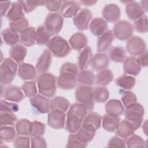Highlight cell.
<instances>
[{
  "mask_svg": "<svg viewBox=\"0 0 148 148\" xmlns=\"http://www.w3.org/2000/svg\"><path fill=\"white\" fill-rule=\"evenodd\" d=\"M78 73L79 68L75 64L65 62L61 66L60 75L57 78V87L65 90L73 89L76 86Z\"/></svg>",
  "mask_w": 148,
  "mask_h": 148,
  "instance_id": "6da1fadb",
  "label": "cell"
},
{
  "mask_svg": "<svg viewBox=\"0 0 148 148\" xmlns=\"http://www.w3.org/2000/svg\"><path fill=\"white\" fill-rule=\"evenodd\" d=\"M87 111L83 105L79 103H73L69 107L65 122V128L68 132L75 133L80 129Z\"/></svg>",
  "mask_w": 148,
  "mask_h": 148,
  "instance_id": "7a4b0ae2",
  "label": "cell"
},
{
  "mask_svg": "<svg viewBox=\"0 0 148 148\" xmlns=\"http://www.w3.org/2000/svg\"><path fill=\"white\" fill-rule=\"evenodd\" d=\"M96 132L90 131L82 127L75 133H71L66 145L67 148H84L95 136Z\"/></svg>",
  "mask_w": 148,
  "mask_h": 148,
  "instance_id": "3957f363",
  "label": "cell"
},
{
  "mask_svg": "<svg viewBox=\"0 0 148 148\" xmlns=\"http://www.w3.org/2000/svg\"><path fill=\"white\" fill-rule=\"evenodd\" d=\"M39 92L48 98L53 97L57 91V78L51 73L40 74L37 79Z\"/></svg>",
  "mask_w": 148,
  "mask_h": 148,
  "instance_id": "277c9868",
  "label": "cell"
},
{
  "mask_svg": "<svg viewBox=\"0 0 148 148\" xmlns=\"http://www.w3.org/2000/svg\"><path fill=\"white\" fill-rule=\"evenodd\" d=\"M47 48L54 56L58 58L66 57L71 51L68 42L58 35H55L50 39Z\"/></svg>",
  "mask_w": 148,
  "mask_h": 148,
  "instance_id": "5b68a950",
  "label": "cell"
},
{
  "mask_svg": "<svg viewBox=\"0 0 148 148\" xmlns=\"http://www.w3.org/2000/svg\"><path fill=\"white\" fill-rule=\"evenodd\" d=\"M93 90L91 86L80 85L75 90L76 100L79 103L83 105L88 111H92L94 108Z\"/></svg>",
  "mask_w": 148,
  "mask_h": 148,
  "instance_id": "8992f818",
  "label": "cell"
},
{
  "mask_svg": "<svg viewBox=\"0 0 148 148\" xmlns=\"http://www.w3.org/2000/svg\"><path fill=\"white\" fill-rule=\"evenodd\" d=\"M18 71L17 63L10 58H6L1 65L0 81L1 84L8 85L15 78Z\"/></svg>",
  "mask_w": 148,
  "mask_h": 148,
  "instance_id": "52a82bcc",
  "label": "cell"
},
{
  "mask_svg": "<svg viewBox=\"0 0 148 148\" xmlns=\"http://www.w3.org/2000/svg\"><path fill=\"white\" fill-rule=\"evenodd\" d=\"M124 112L125 120L132 125L135 130L141 126L143 121L145 109L140 103L136 102L134 105L125 108Z\"/></svg>",
  "mask_w": 148,
  "mask_h": 148,
  "instance_id": "ba28073f",
  "label": "cell"
},
{
  "mask_svg": "<svg viewBox=\"0 0 148 148\" xmlns=\"http://www.w3.org/2000/svg\"><path fill=\"white\" fill-rule=\"evenodd\" d=\"M113 34L120 40H128L132 35L134 29L132 24L127 20H121L113 26Z\"/></svg>",
  "mask_w": 148,
  "mask_h": 148,
  "instance_id": "9c48e42d",
  "label": "cell"
},
{
  "mask_svg": "<svg viewBox=\"0 0 148 148\" xmlns=\"http://www.w3.org/2000/svg\"><path fill=\"white\" fill-rule=\"evenodd\" d=\"M63 17L57 13H50L46 17L44 26L47 31L52 35L58 34L63 26Z\"/></svg>",
  "mask_w": 148,
  "mask_h": 148,
  "instance_id": "30bf717a",
  "label": "cell"
},
{
  "mask_svg": "<svg viewBox=\"0 0 148 148\" xmlns=\"http://www.w3.org/2000/svg\"><path fill=\"white\" fill-rule=\"evenodd\" d=\"M126 50L132 56H139L147 51L146 43L142 38L133 36L127 42Z\"/></svg>",
  "mask_w": 148,
  "mask_h": 148,
  "instance_id": "8fae6325",
  "label": "cell"
},
{
  "mask_svg": "<svg viewBox=\"0 0 148 148\" xmlns=\"http://www.w3.org/2000/svg\"><path fill=\"white\" fill-rule=\"evenodd\" d=\"M92 17L90 10L84 8L82 9L73 18V23L77 29L80 31L86 30Z\"/></svg>",
  "mask_w": 148,
  "mask_h": 148,
  "instance_id": "7c38bea8",
  "label": "cell"
},
{
  "mask_svg": "<svg viewBox=\"0 0 148 148\" xmlns=\"http://www.w3.org/2000/svg\"><path fill=\"white\" fill-rule=\"evenodd\" d=\"M66 122V114L59 110H50L48 114V125L54 129H61L64 127Z\"/></svg>",
  "mask_w": 148,
  "mask_h": 148,
  "instance_id": "4fadbf2b",
  "label": "cell"
},
{
  "mask_svg": "<svg viewBox=\"0 0 148 148\" xmlns=\"http://www.w3.org/2000/svg\"><path fill=\"white\" fill-rule=\"evenodd\" d=\"M102 117L98 113L91 112L87 114L84 117L82 127L89 131L96 132L101 125Z\"/></svg>",
  "mask_w": 148,
  "mask_h": 148,
  "instance_id": "5bb4252c",
  "label": "cell"
},
{
  "mask_svg": "<svg viewBox=\"0 0 148 148\" xmlns=\"http://www.w3.org/2000/svg\"><path fill=\"white\" fill-rule=\"evenodd\" d=\"M31 106L39 113H47L50 111V101L46 97L37 94L30 98Z\"/></svg>",
  "mask_w": 148,
  "mask_h": 148,
  "instance_id": "9a60e30c",
  "label": "cell"
},
{
  "mask_svg": "<svg viewBox=\"0 0 148 148\" xmlns=\"http://www.w3.org/2000/svg\"><path fill=\"white\" fill-rule=\"evenodd\" d=\"M102 16L107 22L115 23L121 16L120 8L114 3H109L105 6L102 11Z\"/></svg>",
  "mask_w": 148,
  "mask_h": 148,
  "instance_id": "2e32d148",
  "label": "cell"
},
{
  "mask_svg": "<svg viewBox=\"0 0 148 148\" xmlns=\"http://www.w3.org/2000/svg\"><path fill=\"white\" fill-rule=\"evenodd\" d=\"M80 9V3L76 1H63L61 8V16L65 18L75 17Z\"/></svg>",
  "mask_w": 148,
  "mask_h": 148,
  "instance_id": "e0dca14e",
  "label": "cell"
},
{
  "mask_svg": "<svg viewBox=\"0 0 148 148\" xmlns=\"http://www.w3.org/2000/svg\"><path fill=\"white\" fill-rule=\"evenodd\" d=\"M123 70L125 73L136 76L140 73L141 66L136 58L130 56L124 61Z\"/></svg>",
  "mask_w": 148,
  "mask_h": 148,
  "instance_id": "ac0fdd59",
  "label": "cell"
},
{
  "mask_svg": "<svg viewBox=\"0 0 148 148\" xmlns=\"http://www.w3.org/2000/svg\"><path fill=\"white\" fill-rule=\"evenodd\" d=\"M109 64V58L105 53H99L94 54L92 57L91 68L95 71H101L106 69Z\"/></svg>",
  "mask_w": 148,
  "mask_h": 148,
  "instance_id": "d6986e66",
  "label": "cell"
},
{
  "mask_svg": "<svg viewBox=\"0 0 148 148\" xmlns=\"http://www.w3.org/2000/svg\"><path fill=\"white\" fill-rule=\"evenodd\" d=\"M51 64V53L47 49H45L38 58L36 63V70L39 73H45Z\"/></svg>",
  "mask_w": 148,
  "mask_h": 148,
  "instance_id": "ffe728a7",
  "label": "cell"
},
{
  "mask_svg": "<svg viewBox=\"0 0 148 148\" xmlns=\"http://www.w3.org/2000/svg\"><path fill=\"white\" fill-rule=\"evenodd\" d=\"M3 98L10 102H19L24 98V95L19 87L10 85L5 88L3 92Z\"/></svg>",
  "mask_w": 148,
  "mask_h": 148,
  "instance_id": "44dd1931",
  "label": "cell"
},
{
  "mask_svg": "<svg viewBox=\"0 0 148 148\" xmlns=\"http://www.w3.org/2000/svg\"><path fill=\"white\" fill-rule=\"evenodd\" d=\"M125 12L130 20L135 21L145 14V10L139 3L132 1L126 5Z\"/></svg>",
  "mask_w": 148,
  "mask_h": 148,
  "instance_id": "7402d4cb",
  "label": "cell"
},
{
  "mask_svg": "<svg viewBox=\"0 0 148 148\" xmlns=\"http://www.w3.org/2000/svg\"><path fill=\"white\" fill-rule=\"evenodd\" d=\"M112 31L108 30L97 40V51L99 53H104L110 48L114 39Z\"/></svg>",
  "mask_w": 148,
  "mask_h": 148,
  "instance_id": "603a6c76",
  "label": "cell"
},
{
  "mask_svg": "<svg viewBox=\"0 0 148 148\" xmlns=\"http://www.w3.org/2000/svg\"><path fill=\"white\" fill-rule=\"evenodd\" d=\"M92 57V50L90 46H86L79 53L77 58L78 68L80 71L86 70L90 65Z\"/></svg>",
  "mask_w": 148,
  "mask_h": 148,
  "instance_id": "cb8c5ba5",
  "label": "cell"
},
{
  "mask_svg": "<svg viewBox=\"0 0 148 148\" xmlns=\"http://www.w3.org/2000/svg\"><path fill=\"white\" fill-rule=\"evenodd\" d=\"M108 23L101 17L94 18L89 25V28L92 34L97 36H100L108 31Z\"/></svg>",
  "mask_w": 148,
  "mask_h": 148,
  "instance_id": "d4e9b609",
  "label": "cell"
},
{
  "mask_svg": "<svg viewBox=\"0 0 148 148\" xmlns=\"http://www.w3.org/2000/svg\"><path fill=\"white\" fill-rule=\"evenodd\" d=\"M120 119L119 116L106 113L102 118V125L103 128L108 132H114L119 123Z\"/></svg>",
  "mask_w": 148,
  "mask_h": 148,
  "instance_id": "484cf974",
  "label": "cell"
},
{
  "mask_svg": "<svg viewBox=\"0 0 148 148\" xmlns=\"http://www.w3.org/2000/svg\"><path fill=\"white\" fill-rule=\"evenodd\" d=\"M17 74L22 80H33L36 77V70L35 67L30 64L21 63L18 66Z\"/></svg>",
  "mask_w": 148,
  "mask_h": 148,
  "instance_id": "4316f807",
  "label": "cell"
},
{
  "mask_svg": "<svg viewBox=\"0 0 148 148\" xmlns=\"http://www.w3.org/2000/svg\"><path fill=\"white\" fill-rule=\"evenodd\" d=\"M69 42L72 49L76 51H80L87 46L88 39L83 33L76 32L71 36Z\"/></svg>",
  "mask_w": 148,
  "mask_h": 148,
  "instance_id": "83f0119b",
  "label": "cell"
},
{
  "mask_svg": "<svg viewBox=\"0 0 148 148\" xmlns=\"http://www.w3.org/2000/svg\"><path fill=\"white\" fill-rule=\"evenodd\" d=\"M27 53V49L21 44L12 46L9 50V56L11 59L17 64H21Z\"/></svg>",
  "mask_w": 148,
  "mask_h": 148,
  "instance_id": "f1b7e54d",
  "label": "cell"
},
{
  "mask_svg": "<svg viewBox=\"0 0 148 148\" xmlns=\"http://www.w3.org/2000/svg\"><path fill=\"white\" fill-rule=\"evenodd\" d=\"M135 131L132 125L127 120H124L120 122L115 131L117 136L123 139H127L134 134Z\"/></svg>",
  "mask_w": 148,
  "mask_h": 148,
  "instance_id": "f546056e",
  "label": "cell"
},
{
  "mask_svg": "<svg viewBox=\"0 0 148 148\" xmlns=\"http://www.w3.org/2000/svg\"><path fill=\"white\" fill-rule=\"evenodd\" d=\"M20 41L23 45L30 47L36 43V31L34 27H28L20 33Z\"/></svg>",
  "mask_w": 148,
  "mask_h": 148,
  "instance_id": "4dcf8cb0",
  "label": "cell"
},
{
  "mask_svg": "<svg viewBox=\"0 0 148 148\" xmlns=\"http://www.w3.org/2000/svg\"><path fill=\"white\" fill-rule=\"evenodd\" d=\"M6 17L10 22L15 21L24 17L23 8L21 5L18 1L12 3L6 14Z\"/></svg>",
  "mask_w": 148,
  "mask_h": 148,
  "instance_id": "1f68e13d",
  "label": "cell"
},
{
  "mask_svg": "<svg viewBox=\"0 0 148 148\" xmlns=\"http://www.w3.org/2000/svg\"><path fill=\"white\" fill-rule=\"evenodd\" d=\"M127 53L124 47L122 46H113L110 48L108 53L109 60L114 62H124L126 58Z\"/></svg>",
  "mask_w": 148,
  "mask_h": 148,
  "instance_id": "d6a6232c",
  "label": "cell"
},
{
  "mask_svg": "<svg viewBox=\"0 0 148 148\" xmlns=\"http://www.w3.org/2000/svg\"><path fill=\"white\" fill-rule=\"evenodd\" d=\"M106 113L121 116L124 112V107L119 99H110L105 105Z\"/></svg>",
  "mask_w": 148,
  "mask_h": 148,
  "instance_id": "836d02e7",
  "label": "cell"
},
{
  "mask_svg": "<svg viewBox=\"0 0 148 148\" xmlns=\"http://www.w3.org/2000/svg\"><path fill=\"white\" fill-rule=\"evenodd\" d=\"M69 107V101L63 97H56L50 101V110H59L65 113Z\"/></svg>",
  "mask_w": 148,
  "mask_h": 148,
  "instance_id": "e575fe53",
  "label": "cell"
},
{
  "mask_svg": "<svg viewBox=\"0 0 148 148\" xmlns=\"http://www.w3.org/2000/svg\"><path fill=\"white\" fill-rule=\"evenodd\" d=\"M77 81L81 85L92 86L95 82V75L91 70L81 71L77 76Z\"/></svg>",
  "mask_w": 148,
  "mask_h": 148,
  "instance_id": "d590c367",
  "label": "cell"
},
{
  "mask_svg": "<svg viewBox=\"0 0 148 148\" xmlns=\"http://www.w3.org/2000/svg\"><path fill=\"white\" fill-rule=\"evenodd\" d=\"M113 72L109 69H105L98 72L95 76V83L98 86H106L113 81Z\"/></svg>",
  "mask_w": 148,
  "mask_h": 148,
  "instance_id": "8d00e7d4",
  "label": "cell"
},
{
  "mask_svg": "<svg viewBox=\"0 0 148 148\" xmlns=\"http://www.w3.org/2000/svg\"><path fill=\"white\" fill-rule=\"evenodd\" d=\"M135 79L134 77L127 75L124 74L118 77L116 80V84L125 90H131L135 84Z\"/></svg>",
  "mask_w": 148,
  "mask_h": 148,
  "instance_id": "74e56055",
  "label": "cell"
},
{
  "mask_svg": "<svg viewBox=\"0 0 148 148\" xmlns=\"http://www.w3.org/2000/svg\"><path fill=\"white\" fill-rule=\"evenodd\" d=\"M51 35L47 31L44 25H39L36 30V43L39 45H47Z\"/></svg>",
  "mask_w": 148,
  "mask_h": 148,
  "instance_id": "f35d334b",
  "label": "cell"
},
{
  "mask_svg": "<svg viewBox=\"0 0 148 148\" xmlns=\"http://www.w3.org/2000/svg\"><path fill=\"white\" fill-rule=\"evenodd\" d=\"M1 35L5 43L9 46H13L20 40L18 34L13 31L10 28L4 29L1 32Z\"/></svg>",
  "mask_w": 148,
  "mask_h": 148,
  "instance_id": "ab89813d",
  "label": "cell"
},
{
  "mask_svg": "<svg viewBox=\"0 0 148 148\" xmlns=\"http://www.w3.org/2000/svg\"><path fill=\"white\" fill-rule=\"evenodd\" d=\"M94 101L97 103H103L106 102L109 97V91L103 86L96 87L93 90Z\"/></svg>",
  "mask_w": 148,
  "mask_h": 148,
  "instance_id": "60d3db41",
  "label": "cell"
},
{
  "mask_svg": "<svg viewBox=\"0 0 148 148\" xmlns=\"http://www.w3.org/2000/svg\"><path fill=\"white\" fill-rule=\"evenodd\" d=\"M31 123L29 120L21 119L17 121L16 124V132L18 135L28 136L29 135V128Z\"/></svg>",
  "mask_w": 148,
  "mask_h": 148,
  "instance_id": "b9f144b4",
  "label": "cell"
},
{
  "mask_svg": "<svg viewBox=\"0 0 148 148\" xmlns=\"http://www.w3.org/2000/svg\"><path fill=\"white\" fill-rule=\"evenodd\" d=\"M16 131L10 125L1 126V139L5 142H11L16 137Z\"/></svg>",
  "mask_w": 148,
  "mask_h": 148,
  "instance_id": "7bdbcfd3",
  "label": "cell"
},
{
  "mask_svg": "<svg viewBox=\"0 0 148 148\" xmlns=\"http://www.w3.org/2000/svg\"><path fill=\"white\" fill-rule=\"evenodd\" d=\"M45 131V125L39 121H34L31 123L29 135L31 137L42 136Z\"/></svg>",
  "mask_w": 148,
  "mask_h": 148,
  "instance_id": "ee69618b",
  "label": "cell"
},
{
  "mask_svg": "<svg viewBox=\"0 0 148 148\" xmlns=\"http://www.w3.org/2000/svg\"><path fill=\"white\" fill-rule=\"evenodd\" d=\"M121 101L125 108H129L137 102V98L135 94L130 91H125L121 92Z\"/></svg>",
  "mask_w": 148,
  "mask_h": 148,
  "instance_id": "f6af8a7d",
  "label": "cell"
},
{
  "mask_svg": "<svg viewBox=\"0 0 148 148\" xmlns=\"http://www.w3.org/2000/svg\"><path fill=\"white\" fill-rule=\"evenodd\" d=\"M29 22L25 17H23L18 20L12 21L9 23L10 28L16 33H21L25 29L28 27Z\"/></svg>",
  "mask_w": 148,
  "mask_h": 148,
  "instance_id": "bcb514c9",
  "label": "cell"
},
{
  "mask_svg": "<svg viewBox=\"0 0 148 148\" xmlns=\"http://www.w3.org/2000/svg\"><path fill=\"white\" fill-rule=\"evenodd\" d=\"M127 147L133 148V147H146L145 144L146 143L145 140L140 136L137 135L133 134L127 139L125 141Z\"/></svg>",
  "mask_w": 148,
  "mask_h": 148,
  "instance_id": "7dc6e473",
  "label": "cell"
},
{
  "mask_svg": "<svg viewBox=\"0 0 148 148\" xmlns=\"http://www.w3.org/2000/svg\"><path fill=\"white\" fill-rule=\"evenodd\" d=\"M18 2L27 13L33 11L38 6H43L46 3V1H18Z\"/></svg>",
  "mask_w": 148,
  "mask_h": 148,
  "instance_id": "c3c4849f",
  "label": "cell"
},
{
  "mask_svg": "<svg viewBox=\"0 0 148 148\" xmlns=\"http://www.w3.org/2000/svg\"><path fill=\"white\" fill-rule=\"evenodd\" d=\"M133 29L139 33H146L147 32V16L144 14L134 21Z\"/></svg>",
  "mask_w": 148,
  "mask_h": 148,
  "instance_id": "681fc988",
  "label": "cell"
},
{
  "mask_svg": "<svg viewBox=\"0 0 148 148\" xmlns=\"http://www.w3.org/2000/svg\"><path fill=\"white\" fill-rule=\"evenodd\" d=\"M17 120V116L13 113L0 112V124L2 125H13Z\"/></svg>",
  "mask_w": 148,
  "mask_h": 148,
  "instance_id": "f907efd6",
  "label": "cell"
},
{
  "mask_svg": "<svg viewBox=\"0 0 148 148\" xmlns=\"http://www.w3.org/2000/svg\"><path fill=\"white\" fill-rule=\"evenodd\" d=\"M21 89L27 97L31 98L36 95L37 93L36 84L34 81L25 82L21 86Z\"/></svg>",
  "mask_w": 148,
  "mask_h": 148,
  "instance_id": "816d5d0a",
  "label": "cell"
},
{
  "mask_svg": "<svg viewBox=\"0 0 148 148\" xmlns=\"http://www.w3.org/2000/svg\"><path fill=\"white\" fill-rule=\"evenodd\" d=\"M18 105L16 103L9 102L5 100H1L0 102V112L14 113L18 110Z\"/></svg>",
  "mask_w": 148,
  "mask_h": 148,
  "instance_id": "f5cc1de1",
  "label": "cell"
},
{
  "mask_svg": "<svg viewBox=\"0 0 148 148\" xmlns=\"http://www.w3.org/2000/svg\"><path fill=\"white\" fill-rule=\"evenodd\" d=\"M30 146V139L27 136L20 135L14 141L13 147L16 148H28Z\"/></svg>",
  "mask_w": 148,
  "mask_h": 148,
  "instance_id": "db71d44e",
  "label": "cell"
},
{
  "mask_svg": "<svg viewBox=\"0 0 148 148\" xmlns=\"http://www.w3.org/2000/svg\"><path fill=\"white\" fill-rule=\"evenodd\" d=\"M108 147H126V143L124 139L119 136H113L110 139L108 143Z\"/></svg>",
  "mask_w": 148,
  "mask_h": 148,
  "instance_id": "11a10c76",
  "label": "cell"
},
{
  "mask_svg": "<svg viewBox=\"0 0 148 148\" xmlns=\"http://www.w3.org/2000/svg\"><path fill=\"white\" fill-rule=\"evenodd\" d=\"M31 144V147L33 148H45L47 147L46 141L42 136L32 137Z\"/></svg>",
  "mask_w": 148,
  "mask_h": 148,
  "instance_id": "9f6ffc18",
  "label": "cell"
},
{
  "mask_svg": "<svg viewBox=\"0 0 148 148\" xmlns=\"http://www.w3.org/2000/svg\"><path fill=\"white\" fill-rule=\"evenodd\" d=\"M62 1H46V8L51 12H57L61 10Z\"/></svg>",
  "mask_w": 148,
  "mask_h": 148,
  "instance_id": "6f0895ef",
  "label": "cell"
},
{
  "mask_svg": "<svg viewBox=\"0 0 148 148\" xmlns=\"http://www.w3.org/2000/svg\"><path fill=\"white\" fill-rule=\"evenodd\" d=\"M12 3L10 1H5L0 2L1 6V16L3 17L8 10L10 6H11Z\"/></svg>",
  "mask_w": 148,
  "mask_h": 148,
  "instance_id": "680465c9",
  "label": "cell"
},
{
  "mask_svg": "<svg viewBox=\"0 0 148 148\" xmlns=\"http://www.w3.org/2000/svg\"><path fill=\"white\" fill-rule=\"evenodd\" d=\"M147 51H146L143 53L138 56L137 58L141 66L146 67L147 66Z\"/></svg>",
  "mask_w": 148,
  "mask_h": 148,
  "instance_id": "91938a15",
  "label": "cell"
},
{
  "mask_svg": "<svg viewBox=\"0 0 148 148\" xmlns=\"http://www.w3.org/2000/svg\"><path fill=\"white\" fill-rule=\"evenodd\" d=\"M97 2V1H80L79 3L84 6H92Z\"/></svg>",
  "mask_w": 148,
  "mask_h": 148,
  "instance_id": "94428289",
  "label": "cell"
},
{
  "mask_svg": "<svg viewBox=\"0 0 148 148\" xmlns=\"http://www.w3.org/2000/svg\"><path fill=\"white\" fill-rule=\"evenodd\" d=\"M147 3H148V1H140V5H141V6L142 7V8L143 9V10H145V12H147Z\"/></svg>",
  "mask_w": 148,
  "mask_h": 148,
  "instance_id": "6125c7cd",
  "label": "cell"
},
{
  "mask_svg": "<svg viewBox=\"0 0 148 148\" xmlns=\"http://www.w3.org/2000/svg\"><path fill=\"white\" fill-rule=\"evenodd\" d=\"M142 129H143V132L147 136V120L143 123V124L142 125Z\"/></svg>",
  "mask_w": 148,
  "mask_h": 148,
  "instance_id": "be15d7a7",
  "label": "cell"
}]
</instances>
